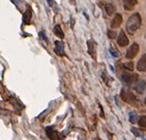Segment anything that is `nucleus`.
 Instances as JSON below:
<instances>
[{
    "instance_id": "obj_13",
    "label": "nucleus",
    "mask_w": 146,
    "mask_h": 140,
    "mask_svg": "<svg viewBox=\"0 0 146 140\" xmlns=\"http://www.w3.org/2000/svg\"><path fill=\"white\" fill-rule=\"evenodd\" d=\"M53 33L55 34V36H58L59 38H64V33L61 30V27L59 25H55L53 28Z\"/></svg>"
},
{
    "instance_id": "obj_14",
    "label": "nucleus",
    "mask_w": 146,
    "mask_h": 140,
    "mask_svg": "<svg viewBox=\"0 0 146 140\" xmlns=\"http://www.w3.org/2000/svg\"><path fill=\"white\" fill-rule=\"evenodd\" d=\"M32 18V12L30 9H27L24 13V16H23V22L24 24H29Z\"/></svg>"
},
{
    "instance_id": "obj_20",
    "label": "nucleus",
    "mask_w": 146,
    "mask_h": 140,
    "mask_svg": "<svg viewBox=\"0 0 146 140\" xmlns=\"http://www.w3.org/2000/svg\"><path fill=\"white\" fill-rule=\"evenodd\" d=\"M48 3L49 6H52V0H48Z\"/></svg>"
},
{
    "instance_id": "obj_19",
    "label": "nucleus",
    "mask_w": 146,
    "mask_h": 140,
    "mask_svg": "<svg viewBox=\"0 0 146 140\" xmlns=\"http://www.w3.org/2000/svg\"><path fill=\"white\" fill-rule=\"evenodd\" d=\"M131 131H132V132H133V134H134L136 137H140L141 135H142V134H141L140 131H139L137 128H135V127H132V128H131Z\"/></svg>"
},
{
    "instance_id": "obj_2",
    "label": "nucleus",
    "mask_w": 146,
    "mask_h": 140,
    "mask_svg": "<svg viewBox=\"0 0 146 140\" xmlns=\"http://www.w3.org/2000/svg\"><path fill=\"white\" fill-rule=\"evenodd\" d=\"M121 98L125 103H128V104L135 105L137 103V99H136V97L134 96V94L131 93V92L127 89H121Z\"/></svg>"
},
{
    "instance_id": "obj_21",
    "label": "nucleus",
    "mask_w": 146,
    "mask_h": 140,
    "mask_svg": "<svg viewBox=\"0 0 146 140\" xmlns=\"http://www.w3.org/2000/svg\"><path fill=\"white\" fill-rule=\"evenodd\" d=\"M144 103H145V105H146V99H145V102Z\"/></svg>"
},
{
    "instance_id": "obj_22",
    "label": "nucleus",
    "mask_w": 146,
    "mask_h": 140,
    "mask_svg": "<svg viewBox=\"0 0 146 140\" xmlns=\"http://www.w3.org/2000/svg\"><path fill=\"white\" fill-rule=\"evenodd\" d=\"M145 140H146V139H145Z\"/></svg>"
},
{
    "instance_id": "obj_3",
    "label": "nucleus",
    "mask_w": 146,
    "mask_h": 140,
    "mask_svg": "<svg viewBox=\"0 0 146 140\" xmlns=\"http://www.w3.org/2000/svg\"><path fill=\"white\" fill-rule=\"evenodd\" d=\"M121 79L126 85H130V84H134L138 82V76L136 74H130V73H122Z\"/></svg>"
},
{
    "instance_id": "obj_7",
    "label": "nucleus",
    "mask_w": 146,
    "mask_h": 140,
    "mask_svg": "<svg viewBox=\"0 0 146 140\" xmlns=\"http://www.w3.org/2000/svg\"><path fill=\"white\" fill-rule=\"evenodd\" d=\"M137 1H138V0H122L124 9H125L126 11H131V10H133L137 4Z\"/></svg>"
},
{
    "instance_id": "obj_5",
    "label": "nucleus",
    "mask_w": 146,
    "mask_h": 140,
    "mask_svg": "<svg viewBox=\"0 0 146 140\" xmlns=\"http://www.w3.org/2000/svg\"><path fill=\"white\" fill-rule=\"evenodd\" d=\"M117 42L119 46H128V42H128V38L126 36L125 33H124L123 31H121V33H119Z\"/></svg>"
},
{
    "instance_id": "obj_18",
    "label": "nucleus",
    "mask_w": 146,
    "mask_h": 140,
    "mask_svg": "<svg viewBox=\"0 0 146 140\" xmlns=\"http://www.w3.org/2000/svg\"><path fill=\"white\" fill-rule=\"evenodd\" d=\"M108 36L110 38H115V36H117V33H115V30H110V31L108 32Z\"/></svg>"
},
{
    "instance_id": "obj_12",
    "label": "nucleus",
    "mask_w": 146,
    "mask_h": 140,
    "mask_svg": "<svg viewBox=\"0 0 146 140\" xmlns=\"http://www.w3.org/2000/svg\"><path fill=\"white\" fill-rule=\"evenodd\" d=\"M115 9H117V7H115V5H113V3H108L105 5V10H106L108 15H113V13H115Z\"/></svg>"
},
{
    "instance_id": "obj_9",
    "label": "nucleus",
    "mask_w": 146,
    "mask_h": 140,
    "mask_svg": "<svg viewBox=\"0 0 146 140\" xmlns=\"http://www.w3.org/2000/svg\"><path fill=\"white\" fill-rule=\"evenodd\" d=\"M55 44V52H56L57 55H60V56H63L64 55V44L62 42H59V40H56L54 42Z\"/></svg>"
},
{
    "instance_id": "obj_15",
    "label": "nucleus",
    "mask_w": 146,
    "mask_h": 140,
    "mask_svg": "<svg viewBox=\"0 0 146 140\" xmlns=\"http://www.w3.org/2000/svg\"><path fill=\"white\" fill-rule=\"evenodd\" d=\"M137 121H138L139 126L146 128V115H141V117H139Z\"/></svg>"
},
{
    "instance_id": "obj_16",
    "label": "nucleus",
    "mask_w": 146,
    "mask_h": 140,
    "mask_svg": "<svg viewBox=\"0 0 146 140\" xmlns=\"http://www.w3.org/2000/svg\"><path fill=\"white\" fill-rule=\"evenodd\" d=\"M123 67L125 68V69H127V70L132 71V70H133V63H132V62H130V61L127 62V63H124Z\"/></svg>"
},
{
    "instance_id": "obj_17",
    "label": "nucleus",
    "mask_w": 146,
    "mask_h": 140,
    "mask_svg": "<svg viewBox=\"0 0 146 140\" xmlns=\"http://www.w3.org/2000/svg\"><path fill=\"white\" fill-rule=\"evenodd\" d=\"M136 115H135V113H133V111H132V113H129V120H130V122H131V123H134L135 121H136Z\"/></svg>"
},
{
    "instance_id": "obj_4",
    "label": "nucleus",
    "mask_w": 146,
    "mask_h": 140,
    "mask_svg": "<svg viewBox=\"0 0 146 140\" xmlns=\"http://www.w3.org/2000/svg\"><path fill=\"white\" fill-rule=\"evenodd\" d=\"M138 51H139V46L136 44V42H134V44H132L131 46L128 47L127 50H126L125 57L127 59L134 58V57L137 55V53H138Z\"/></svg>"
},
{
    "instance_id": "obj_6",
    "label": "nucleus",
    "mask_w": 146,
    "mask_h": 140,
    "mask_svg": "<svg viewBox=\"0 0 146 140\" xmlns=\"http://www.w3.org/2000/svg\"><path fill=\"white\" fill-rule=\"evenodd\" d=\"M121 24H122V16L119 13H117V14L115 15V17L113 18V20H111V27L113 28V29H117Z\"/></svg>"
},
{
    "instance_id": "obj_10",
    "label": "nucleus",
    "mask_w": 146,
    "mask_h": 140,
    "mask_svg": "<svg viewBox=\"0 0 146 140\" xmlns=\"http://www.w3.org/2000/svg\"><path fill=\"white\" fill-rule=\"evenodd\" d=\"M88 52L93 58H96V44L93 40L88 42Z\"/></svg>"
},
{
    "instance_id": "obj_1",
    "label": "nucleus",
    "mask_w": 146,
    "mask_h": 140,
    "mask_svg": "<svg viewBox=\"0 0 146 140\" xmlns=\"http://www.w3.org/2000/svg\"><path fill=\"white\" fill-rule=\"evenodd\" d=\"M140 25H141L140 15H139L138 13H134V14H132L131 16L128 18L127 22H126V25H125V29L128 34L132 35V34H134L135 32L138 30Z\"/></svg>"
},
{
    "instance_id": "obj_8",
    "label": "nucleus",
    "mask_w": 146,
    "mask_h": 140,
    "mask_svg": "<svg viewBox=\"0 0 146 140\" xmlns=\"http://www.w3.org/2000/svg\"><path fill=\"white\" fill-rule=\"evenodd\" d=\"M137 70L140 72L146 71V54H143L137 62Z\"/></svg>"
},
{
    "instance_id": "obj_11",
    "label": "nucleus",
    "mask_w": 146,
    "mask_h": 140,
    "mask_svg": "<svg viewBox=\"0 0 146 140\" xmlns=\"http://www.w3.org/2000/svg\"><path fill=\"white\" fill-rule=\"evenodd\" d=\"M145 87H146V83L145 81L141 80V81H138L134 86V90L137 92L138 94H142L145 90Z\"/></svg>"
}]
</instances>
